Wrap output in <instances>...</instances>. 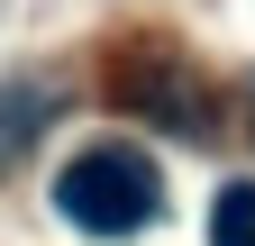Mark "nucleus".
<instances>
[{
    "mask_svg": "<svg viewBox=\"0 0 255 246\" xmlns=\"http://www.w3.org/2000/svg\"><path fill=\"white\" fill-rule=\"evenodd\" d=\"M55 210H64V228H82V237H137V228H155V210H164V173H155L137 146H82V155L55 173Z\"/></svg>",
    "mask_w": 255,
    "mask_h": 246,
    "instance_id": "nucleus-1",
    "label": "nucleus"
},
{
    "mask_svg": "<svg viewBox=\"0 0 255 246\" xmlns=\"http://www.w3.org/2000/svg\"><path fill=\"white\" fill-rule=\"evenodd\" d=\"M210 246H255V182H228L210 210Z\"/></svg>",
    "mask_w": 255,
    "mask_h": 246,
    "instance_id": "nucleus-2",
    "label": "nucleus"
}]
</instances>
